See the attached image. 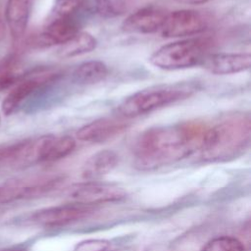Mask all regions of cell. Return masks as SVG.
Returning a JSON list of instances; mask_svg holds the SVG:
<instances>
[{
	"label": "cell",
	"instance_id": "cell-9",
	"mask_svg": "<svg viewBox=\"0 0 251 251\" xmlns=\"http://www.w3.org/2000/svg\"><path fill=\"white\" fill-rule=\"evenodd\" d=\"M209 26V19L201 12L181 9L168 12L160 34L166 38H183L200 34Z\"/></svg>",
	"mask_w": 251,
	"mask_h": 251
},
{
	"label": "cell",
	"instance_id": "cell-10",
	"mask_svg": "<svg viewBox=\"0 0 251 251\" xmlns=\"http://www.w3.org/2000/svg\"><path fill=\"white\" fill-rule=\"evenodd\" d=\"M67 195L75 203L96 206L122 201L126 197V191L113 183L87 180L72 185L68 189Z\"/></svg>",
	"mask_w": 251,
	"mask_h": 251
},
{
	"label": "cell",
	"instance_id": "cell-1",
	"mask_svg": "<svg viewBox=\"0 0 251 251\" xmlns=\"http://www.w3.org/2000/svg\"><path fill=\"white\" fill-rule=\"evenodd\" d=\"M206 127L201 122L189 121L147 128L134 142V167L153 171L189 157L198 150Z\"/></svg>",
	"mask_w": 251,
	"mask_h": 251
},
{
	"label": "cell",
	"instance_id": "cell-18",
	"mask_svg": "<svg viewBox=\"0 0 251 251\" xmlns=\"http://www.w3.org/2000/svg\"><path fill=\"white\" fill-rule=\"evenodd\" d=\"M109 74L108 67L99 60L85 61L77 65L73 73L72 79L79 85H89L102 81Z\"/></svg>",
	"mask_w": 251,
	"mask_h": 251
},
{
	"label": "cell",
	"instance_id": "cell-3",
	"mask_svg": "<svg viewBox=\"0 0 251 251\" xmlns=\"http://www.w3.org/2000/svg\"><path fill=\"white\" fill-rule=\"evenodd\" d=\"M200 89L197 81L162 83L140 89L125 98L117 107V116L129 120L147 115L185 100Z\"/></svg>",
	"mask_w": 251,
	"mask_h": 251
},
{
	"label": "cell",
	"instance_id": "cell-8",
	"mask_svg": "<svg viewBox=\"0 0 251 251\" xmlns=\"http://www.w3.org/2000/svg\"><path fill=\"white\" fill-rule=\"evenodd\" d=\"M96 211V206L68 203L34 211L28 216V222L45 227L65 226L88 218Z\"/></svg>",
	"mask_w": 251,
	"mask_h": 251
},
{
	"label": "cell",
	"instance_id": "cell-12",
	"mask_svg": "<svg viewBox=\"0 0 251 251\" xmlns=\"http://www.w3.org/2000/svg\"><path fill=\"white\" fill-rule=\"evenodd\" d=\"M80 31L77 16L60 19H48L43 29L34 37L32 44L36 47L62 45Z\"/></svg>",
	"mask_w": 251,
	"mask_h": 251
},
{
	"label": "cell",
	"instance_id": "cell-6",
	"mask_svg": "<svg viewBox=\"0 0 251 251\" xmlns=\"http://www.w3.org/2000/svg\"><path fill=\"white\" fill-rule=\"evenodd\" d=\"M63 181L62 176H40L10 180L0 185V204L40 197L58 188Z\"/></svg>",
	"mask_w": 251,
	"mask_h": 251
},
{
	"label": "cell",
	"instance_id": "cell-14",
	"mask_svg": "<svg viewBox=\"0 0 251 251\" xmlns=\"http://www.w3.org/2000/svg\"><path fill=\"white\" fill-rule=\"evenodd\" d=\"M249 53H210L205 58L203 68L213 75H232L250 69Z\"/></svg>",
	"mask_w": 251,
	"mask_h": 251
},
{
	"label": "cell",
	"instance_id": "cell-15",
	"mask_svg": "<svg viewBox=\"0 0 251 251\" xmlns=\"http://www.w3.org/2000/svg\"><path fill=\"white\" fill-rule=\"evenodd\" d=\"M34 0H8L6 22L15 41L20 40L27 27Z\"/></svg>",
	"mask_w": 251,
	"mask_h": 251
},
{
	"label": "cell",
	"instance_id": "cell-25",
	"mask_svg": "<svg viewBox=\"0 0 251 251\" xmlns=\"http://www.w3.org/2000/svg\"><path fill=\"white\" fill-rule=\"evenodd\" d=\"M182 3H185V4H191V5H199V4H204V3H207V2H210V1H213V0H178Z\"/></svg>",
	"mask_w": 251,
	"mask_h": 251
},
{
	"label": "cell",
	"instance_id": "cell-11",
	"mask_svg": "<svg viewBox=\"0 0 251 251\" xmlns=\"http://www.w3.org/2000/svg\"><path fill=\"white\" fill-rule=\"evenodd\" d=\"M128 126L127 120L120 116L104 117L79 127L76 131V137L82 142L103 143L120 135Z\"/></svg>",
	"mask_w": 251,
	"mask_h": 251
},
{
	"label": "cell",
	"instance_id": "cell-2",
	"mask_svg": "<svg viewBox=\"0 0 251 251\" xmlns=\"http://www.w3.org/2000/svg\"><path fill=\"white\" fill-rule=\"evenodd\" d=\"M250 142V116L234 113L206 127L197 151L204 162H228L243 155Z\"/></svg>",
	"mask_w": 251,
	"mask_h": 251
},
{
	"label": "cell",
	"instance_id": "cell-20",
	"mask_svg": "<svg viewBox=\"0 0 251 251\" xmlns=\"http://www.w3.org/2000/svg\"><path fill=\"white\" fill-rule=\"evenodd\" d=\"M201 251H245V247L237 238L223 235L209 240Z\"/></svg>",
	"mask_w": 251,
	"mask_h": 251
},
{
	"label": "cell",
	"instance_id": "cell-16",
	"mask_svg": "<svg viewBox=\"0 0 251 251\" xmlns=\"http://www.w3.org/2000/svg\"><path fill=\"white\" fill-rule=\"evenodd\" d=\"M119 163V155L110 149L100 150L91 155L81 168V176L87 180H96L111 173Z\"/></svg>",
	"mask_w": 251,
	"mask_h": 251
},
{
	"label": "cell",
	"instance_id": "cell-23",
	"mask_svg": "<svg viewBox=\"0 0 251 251\" xmlns=\"http://www.w3.org/2000/svg\"><path fill=\"white\" fill-rule=\"evenodd\" d=\"M21 75L14 71H5L0 74V92L10 90L20 79Z\"/></svg>",
	"mask_w": 251,
	"mask_h": 251
},
{
	"label": "cell",
	"instance_id": "cell-21",
	"mask_svg": "<svg viewBox=\"0 0 251 251\" xmlns=\"http://www.w3.org/2000/svg\"><path fill=\"white\" fill-rule=\"evenodd\" d=\"M82 11L80 0H55L48 19H60L78 16Z\"/></svg>",
	"mask_w": 251,
	"mask_h": 251
},
{
	"label": "cell",
	"instance_id": "cell-28",
	"mask_svg": "<svg viewBox=\"0 0 251 251\" xmlns=\"http://www.w3.org/2000/svg\"><path fill=\"white\" fill-rule=\"evenodd\" d=\"M3 251H26L25 249H11V250H3Z\"/></svg>",
	"mask_w": 251,
	"mask_h": 251
},
{
	"label": "cell",
	"instance_id": "cell-17",
	"mask_svg": "<svg viewBox=\"0 0 251 251\" xmlns=\"http://www.w3.org/2000/svg\"><path fill=\"white\" fill-rule=\"evenodd\" d=\"M81 9L104 19L123 16L129 9V0H80Z\"/></svg>",
	"mask_w": 251,
	"mask_h": 251
},
{
	"label": "cell",
	"instance_id": "cell-19",
	"mask_svg": "<svg viewBox=\"0 0 251 251\" xmlns=\"http://www.w3.org/2000/svg\"><path fill=\"white\" fill-rule=\"evenodd\" d=\"M97 46V39L89 32L78 31L71 39L60 45L59 55L62 58H72L93 51Z\"/></svg>",
	"mask_w": 251,
	"mask_h": 251
},
{
	"label": "cell",
	"instance_id": "cell-27",
	"mask_svg": "<svg viewBox=\"0 0 251 251\" xmlns=\"http://www.w3.org/2000/svg\"><path fill=\"white\" fill-rule=\"evenodd\" d=\"M107 251H136V250H134L132 248H119V249H113V250L108 249Z\"/></svg>",
	"mask_w": 251,
	"mask_h": 251
},
{
	"label": "cell",
	"instance_id": "cell-24",
	"mask_svg": "<svg viewBox=\"0 0 251 251\" xmlns=\"http://www.w3.org/2000/svg\"><path fill=\"white\" fill-rule=\"evenodd\" d=\"M12 145L6 147H0V163H3L11 153Z\"/></svg>",
	"mask_w": 251,
	"mask_h": 251
},
{
	"label": "cell",
	"instance_id": "cell-26",
	"mask_svg": "<svg viewBox=\"0 0 251 251\" xmlns=\"http://www.w3.org/2000/svg\"><path fill=\"white\" fill-rule=\"evenodd\" d=\"M4 33H5V24L0 17V39L3 37Z\"/></svg>",
	"mask_w": 251,
	"mask_h": 251
},
{
	"label": "cell",
	"instance_id": "cell-5",
	"mask_svg": "<svg viewBox=\"0 0 251 251\" xmlns=\"http://www.w3.org/2000/svg\"><path fill=\"white\" fill-rule=\"evenodd\" d=\"M63 75L57 68H43L30 75L22 76L21 79L9 90L1 103V110L5 116L14 114L22 103L39 88L55 82Z\"/></svg>",
	"mask_w": 251,
	"mask_h": 251
},
{
	"label": "cell",
	"instance_id": "cell-22",
	"mask_svg": "<svg viewBox=\"0 0 251 251\" xmlns=\"http://www.w3.org/2000/svg\"><path fill=\"white\" fill-rule=\"evenodd\" d=\"M111 242L107 239L100 238H91L85 239L78 242L74 251H107L110 249Z\"/></svg>",
	"mask_w": 251,
	"mask_h": 251
},
{
	"label": "cell",
	"instance_id": "cell-4",
	"mask_svg": "<svg viewBox=\"0 0 251 251\" xmlns=\"http://www.w3.org/2000/svg\"><path fill=\"white\" fill-rule=\"evenodd\" d=\"M212 40L208 37H189L169 42L149 57V62L154 67L167 70H183L201 66L210 54Z\"/></svg>",
	"mask_w": 251,
	"mask_h": 251
},
{
	"label": "cell",
	"instance_id": "cell-7",
	"mask_svg": "<svg viewBox=\"0 0 251 251\" xmlns=\"http://www.w3.org/2000/svg\"><path fill=\"white\" fill-rule=\"evenodd\" d=\"M54 138V134H45L13 144L11 153L3 164L8 169L21 170L40 163H48Z\"/></svg>",
	"mask_w": 251,
	"mask_h": 251
},
{
	"label": "cell",
	"instance_id": "cell-29",
	"mask_svg": "<svg viewBox=\"0 0 251 251\" xmlns=\"http://www.w3.org/2000/svg\"><path fill=\"white\" fill-rule=\"evenodd\" d=\"M0 120H1V119H0Z\"/></svg>",
	"mask_w": 251,
	"mask_h": 251
},
{
	"label": "cell",
	"instance_id": "cell-13",
	"mask_svg": "<svg viewBox=\"0 0 251 251\" xmlns=\"http://www.w3.org/2000/svg\"><path fill=\"white\" fill-rule=\"evenodd\" d=\"M167 11L159 6L148 5L130 13L123 22L124 31L135 34H151L159 32Z\"/></svg>",
	"mask_w": 251,
	"mask_h": 251
}]
</instances>
